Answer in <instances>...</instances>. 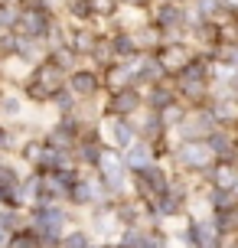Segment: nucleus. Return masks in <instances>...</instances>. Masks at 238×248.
<instances>
[{"instance_id":"c03bdc74","label":"nucleus","mask_w":238,"mask_h":248,"mask_svg":"<svg viewBox=\"0 0 238 248\" xmlns=\"http://www.w3.org/2000/svg\"><path fill=\"white\" fill-rule=\"evenodd\" d=\"M235 26H238V16H235Z\"/></svg>"},{"instance_id":"7ed1b4c3","label":"nucleus","mask_w":238,"mask_h":248,"mask_svg":"<svg viewBox=\"0 0 238 248\" xmlns=\"http://www.w3.org/2000/svg\"><path fill=\"white\" fill-rule=\"evenodd\" d=\"M170 163H173V173H186L196 180V176H202L215 163V157L206 140H176L173 154H170Z\"/></svg>"},{"instance_id":"412c9836","label":"nucleus","mask_w":238,"mask_h":248,"mask_svg":"<svg viewBox=\"0 0 238 248\" xmlns=\"http://www.w3.org/2000/svg\"><path fill=\"white\" fill-rule=\"evenodd\" d=\"M202 202L209 212H238V193L235 189H219V186H202Z\"/></svg>"},{"instance_id":"a878e982","label":"nucleus","mask_w":238,"mask_h":248,"mask_svg":"<svg viewBox=\"0 0 238 248\" xmlns=\"http://www.w3.org/2000/svg\"><path fill=\"white\" fill-rule=\"evenodd\" d=\"M131 33H134V43H137L140 52H157L163 46V30L157 23H150V16H147L140 26H134Z\"/></svg>"},{"instance_id":"c85d7f7f","label":"nucleus","mask_w":238,"mask_h":248,"mask_svg":"<svg viewBox=\"0 0 238 248\" xmlns=\"http://www.w3.org/2000/svg\"><path fill=\"white\" fill-rule=\"evenodd\" d=\"M46 56H49L52 62H56V65H59V69H62V72H75L78 65H82V56H78L75 49H72V46H69V43H65V46H52L49 52H46Z\"/></svg>"},{"instance_id":"f8f14e48","label":"nucleus","mask_w":238,"mask_h":248,"mask_svg":"<svg viewBox=\"0 0 238 248\" xmlns=\"http://www.w3.org/2000/svg\"><path fill=\"white\" fill-rule=\"evenodd\" d=\"M179 238H183L186 248H215L219 245V232H215L209 216H189V222L183 225Z\"/></svg>"},{"instance_id":"49530a36","label":"nucleus","mask_w":238,"mask_h":248,"mask_svg":"<svg viewBox=\"0 0 238 248\" xmlns=\"http://www.w3.org/2000/svg\"><path fill=\"white\" fill-rule=\"evenodd\" d=\"M235 167H238V163H235Z\"/></svg>"},{"instance_id":"f3484780","label":"nucleus","mask_w":238,"mask_h":248,"mask_svg":"<svg viewBox=\"0 0 238 248\" xmlns=\"http://www.w3.org/2000/svg\"><path fill=\"white\" fill-rule=\"evenodd\" d=\"M30 78H33L36 85H43L49 95H56V92H62V88H65V78H69V72H62V69H59V65H56V62L46 56L43 62H36V65L30 69Z\"/></svg>"},{"instance_id":"7c9ffc66","label":"nucleus","mask_w":238,"mask_h":248,"mask_svg":"<svg viewBox=\"0 0 238 248\" xmlns=\"http://www.w3.org/2000/svg\"><path fill=\"white\" fill-rule=\"evenodd\" d=\"M95 245V235L88 232V225H72V229H65L62 242H59V248H88Z\"/></svg>"},{"instance_id":"c756f323","label":"nucleus","mask_w":238,"mask_h":248,"mask_svg":"<svg viewBox=\"0 0 238 248\" xmlns=\"http://www.w3.org/2000/svg\"><path fill=\"white\" fill-rule=\"evenodd\" d=\"M65 16L72 20L75 26L82 23H95V10H91V0H65Z\"/></svg>"},{"instance_id":"393cba45","label":"nucleus","mask_w":238,"mask_h":248,"mask_svg":"<svg viewBox=\"0 0 238 248\" xmlns=\"http://www.w3.org/2000/svg\"><path fill=\"white\" fill-rule=\"evenodd\" d=\"M108 46H111L114 62H127V59H134V56H140L131 30H114V33H108Z\"/></svg>"},{"instance_id":"b1692460","label":"nucleus","mask_w":238,"mask_h":248,"mask_svg":"<svg viewBox=\"0 0 238 248\" xmlns=\"http://www.w3.org/2000/svg\"><path fill=\"white\" fill-rule=\"evenodd\" d=\"M134 124H137V137L140 140H147V144H153L157 137L170 134L166 127H163L160 121V111H147V108H140L137 114H134Z\"/></svg>"},{"instance_id":"5701e85b","label":"nucleus","mask_w":238,"mask_h":248,"mask_svg":"<svg viewBox=\"0 0 238 248\" xmlns=\"http://www.w3.org/2000/svg\"><path fill=\"white\" fill-rule=\"evenodd\" d=\"M186 202H189L186 196H179V193H173V189H166L163 196H157L150 202V209L157 212V219L163 222V219H179V216L186 212Z\"/></svg>"},{"instance_id":"a211bd4d","label":"nucleus","mask_w":238,"mask_h":248,"mask_svg":"<svg viewBox=\"0 0 238 248\" xmlns=\"http://www.w3.org/2000/svg\"><path fill=\"white\" fill-rule=\"evenodd\" d=\"M157 82H166V69L163 62L157 59V52H144L137 59V69H134V85L137 88H150Z\"/></svg>"},{"instance_id":"e433bc0d","label":"nucleus","mask_w":238,"mask_h":248,"mask_svg":"<svg viewBox=\"0 0 238 248\" xmlns=\"http://www.w3.org/2000/svg\"><path fill=\"white\" fill-rule=\"evenodd\" d=\"M91 10H95V20H111L121 10V0H91Z\"/></svg>"},{"instance_id":"a19ab883","label":"nucleus","mask_w":238,"mask_h":248,"mask_svg":"<svg viewBox=\"0 0 238 248\" xmlns=\"http://www.w3.org/2000/svg\"><path fill=\"white\" fill-rule=\"evenodd\" d=\"M228 3H232V7H235V10H238V0H228Z\"/></svg>"},{"instance_id":"58836bf2","label":"nucleus","mask_w":238,"mask_h":248,"mask_svg":"<svg viewBox=\"0 0 238 248\" xmlns=\"http://www.w3.org/2000/svg\"><path fill=\"white\" fill-rule=\"evenodd\" d=\"M7 238H10V232H7V229H0V248L7 245Z\"/></svg>"},{"instance_id":"2f4dec72","label":"nucleus","mask_w":238,"mask_h":248,"mask_svg":"<svg viewBox=\"0 0 238 248\" xmlns=\"http://www.w3.org/2000/svg\"><path fill=\"white\" fill-rule=\"evenodd\" d=\"M49 111L56 114V118H62V114H75L78 111V98L69 92V88H62V92H56V95H52Z\"/></svg>"},{"instance_id":"37998d69","label":"nucleus","mask_w":238,"mask_h":248,"mask_svg":"<svg viewBox=\"0 0 238 248\" xmlns=\"http://www.w3.org/2000/svg\"><path fill=\"white\" fill-rule=\"evenodd\" d=\"M3 3H16V0H3Z\"/></svg>"},{"instance_id":"1a4fd4ad","label":"nucleus","mask_w":238,"mask_h":248,"mask_svg":"<svg viewBox=\"0 0 238 248\" xmlns=\"http://www.w3.org/2000/svg\"><path fill=\"white\" fill-rule=\"evenodd\" d=\"M104 189H101V183L95 180V173L91 170H85V173L78 176V183L69 189V196H65V206L75 212H88L95 202H104Z\"/></svg>"},{"instance_id":"39448f33","label":"nucleus","mask_w":238,"mask_h":248,"mask_svg":"<svg viewBox=\"0 0 238 248\" xmlns=\"http://www.w3.org/2000/svg\"><path fill=\"white\" fill-rule=\"evenodd\" d=\"M59 23V13L49 10L46 3H33V7H16V23L13 33L30 39H46L52 33V26Z\"/></svg>"},{"instance_id":"2eb2a0df","label":"nucleus","mask_w":238,"mask_h":248,"mask_svg":"<svg viewBox=\"0 0 238 248\" xmlns=\"http://www.w3.org/2000/svg\"><path fill=\"white\" fill-rule=\"evenodd\" d=\"M196 56V46L193 43H166V46H160L157 49V59L163 62V69H166V78H173V75H179L183 69H186V62Z\"/></svg>"},{"instance_id":"bb28decb","label":"nucleus","mask_w":238,"mask_h":248,"mask_svg":"<svg viewBox=\"0 0 238 248\" xmlns=\"http://www.w3.org/2000/svg\"><path fill=\"white\" fill-rule=\"evenodd\" d=\"M121 160H124V167L134 173V170H140V167H147V163H153V150H150V144L147 140H134L127 150H121Z\"/></svg>"},{"instance_id":"79ce46f5","label":"nucleus","mask_w":238,"mask_h":248,"mask_svg":"<svg viewBox=\"0 0 238 248\" xmlns=\"http://www.w3.org/2000/svg\"><path fill=\"white\" fill-rule=\"evenodd\" d=\"M3 88H7V85H3V78H0V92H3Z\"/></svg>"},{"instance_id":"0eeeda50","label":"nucleus","mask_w":238,"mask_h":248,"mask_svg":"<svg viewBox=\"0 0 238 248\" xmlns=\"http://www.w3.org/2000/svg\"><path fill=\"white\" fill-rule=\"evenodd\" d=\"M215 127H219V121L212 118L209 105H196V108H189V111H186L183 121L176 124L173 140H206Z\"/></svg>"},{"instance_id":"a18cd8bd","label":"nucleus","mask_w":238,"mask_h":248,"mask_svg":"<svg viewBox=\"0 0 238 248\" xmlns=\"http://www.w3.org/2000/svg\"><path fill=\"white\" fill-rule=\"evenodd\" d=\"M215 248H219V245H215Z\"/></svg>"},{"instance_id":"ea45409f","label":"nucleus","mask_w":238,"mask_h":248,"mask_svg":"<svg viewBox=\"0 0 238 248\" xmlns=\"http://www.w3.org/2000/svg\"><path fill=\"white\" fill-rule=\"evenodd\" d=\"M0 206H10V196H7L3 189H0Z\"/></svg>"},{"instance_id":"cd10ccee","label":"nucleus","mask_w":238,"mask_h":248,"mask_svg":"<svg viewBox=\"0 0 238 248\" xmlns=\"http://www.w3.org/2000/svg\"><path fill=\"white\" fill-rule=\"evenodd\" d=\"M26 140V131L20 124H3L0 121V157H16L20 144Z\"/></svg>"},{"instance_id":"9b49d317","label":"nucleus","mask_w":238,"mask_h":248,"mask_svg":"<svg viewBox=\"0 0 238 248\" xmlns=\"http://www.w3.org/2000/svg\"><path fill=\"white\" fill-rule=\"evenodd\" d=\"M101 140L111 150H127L137 140L134 118H101Z\"/></svg>"},{"instance_id":"6ab92c4d","label":"nucleus","mask_w":238,"mask_h":248,"mask_svg":"<svg viewBox=\"0 0 238 248\" xmlns=\"http://www.w3.org/2000/svg\"><path fill=\"white\" fill-rule=\"evenodd\" d=\"M33 111L30 105H26V98L20 95V88H3L0 92V121L3 124H16V121H23L26 114Z\"/></svg>"},{"instance_id":"c9c22d12","label":"nucleus","mask_w":238,"mask_h":248,"mask_svg":"<svg viewBox=\"0 0 238 248\" xmlns=\"http://www.w3.org/2000/svg\"><path fill=\"white\" fill-rule=\"evenodd\" d=\"M186 105H183V101H173V105H170V108H163L160 111V121H163V127H166V131H170V134H173L176 131V124L183 121V118H186Z\"/></svg>"},{"instance_id":"aec40b11","label":"nucleus","mask_w":238,"mask_h":248,"mask_svg":"<svg viewBox=\"0 0 238 248\" xmlns=\"http://www.w3.org/2000/svg\"><path fill=\"white\" fill-rule=\"evenodd\" d=\"M199 180H202V186H219V189H235L238 193V167L235 163H212Z\"/></svg>"},{"instance_id":"4be33fe9","label":"nucleus","mask_w":238,"mask_h":248,"mask_svg":"<svg viewBox=\"0 0 238 248\" xmlns=\"http://www.w3.org/2000/svg\"><path fill=\"white\" fill-rule=\"evenodd\" d=\"M144 92V108L147 111H163V108H170L176 101V92H173V82L166 78V82H157L150 88H140Z\"/></svg>"},{"instance_id":"f257e3e1","label":"nucleus","mask_w":238,"mask_h":248,"mask_svg":"<svg viewBox=\"0 0 238 248\" xmlns=\"http://www.w3.org/2000/svg\"><path fill=\"white\" fill-rule=\"evenodd\" d=\"M26 225L39 235L43 248H59L65 229L78 225V212L69 209L65 202H52V206L36 202V206H30V209H26Z\"/></svg>"},{"instance_id":"423d86ee","label":"nucleus","mask_w":238,"mask_h":248,"mask_svg":"<svg viewBox=\"0 0 238 248\" xmlns=\"http://www.w3.org/2000/svg\"><path fill=\"white\" fill-rule=\"evenodd\" d=\"M140 108H144V92L137 85L104 92L101 98V118H134Z\"/></svg>"},{"instance_id":"20e7f679","label":"nucleus","mask_w":238,"mask_h":248,"mask_svg":"<svg viewBox=\"0 0 238 248\" xmlns=\"http://www.w3.org/2000/svg\"><path fill=\"white\" fill-rule=\"evenodd\" d=\"M170 180H173V173L166 170V163L153 160L131 173V196L140 199V202H153L157 196H163L170 189Z\"/></svg>"},{"instance_id":"4468645a","label":"nucleus","mask_w":238,"mask_h":248,"mask_svg":"<svg viewBox=\"0 0 238 248\" xmlns=\"http://www.w3.org/2000/svg\"><path fill=\"white\" fill-rule=\"evenodd\" d=\"M3 56H13V59H20L23 65H36V62L46 59V43L43 39H30V36H20V33H13L10 36V46H7V52ZM0 56V59H3Z\"/></svg>"},{"instance_id":"ddd939ff","label":"nucleus","mask_w":238,"mask_h":248,"mask_svg":"<svg viewBox=\"0 0 238 248\" xmlns=\"http://www.w3.org/2000/svg\"><path fill=\"white\" fill-rule=\"evenodd\" d=\"M206 144L212 150L215 163H238V134L235 127H215L212 134L206 137Z\"/></svg>"},{"instance_id":"6e6552de","label":"nucleus","mask_w":238,"mask_h":248,"mask_svg":"<svg viewBox=\"0 0 238 248\" xmlns=\"http://www.w3.org/2000/svg\"><path fill=\"white\" fill-rule=\"evenodd\" d=\"M65 88H69V92H72L78 101H101V98H104L101 72L95 69V65H88V62H82L75 72H69V78H65Z\"/></svg>"},{"instance_id":"473e14b6","label":"nucleus","mask_w":238,"mask_h":248,"mask_svg":"<svg viewBox=\"0 0 238 248\" xmlns=\"http://www.w3.org/2000/svg\"><path fill=\"white\" fill-rule=\"evenodd\" d=\"M131 248H170V235L163 229H140L137 242Z\"/></svg>"},{"instance_id":"f704fd0d","label":"nucleus","mask_w":238,"mask_h":248,"mask_svg":"<svg viewBox=\"0 0 238 248\" xmlns=\"http://www.w3.org/2000/svg\"><path fill=\"white\" fill-rule=\"evenodd\" d=\"M209 219H212V225H215L219 235H232V232H238V212H209Z\"/></svg>"},{"instance_id":"dca6fc26","label":"nucleus","mask_w":238,"mask_h":248,"mask_svg":"<svg viewBox=\"0 0 238 248\" xmlns=\"http://www.w3.org/2000/svg\"><path fill=\"white\" fill-rule=\"evenodd\" d=\"M140 56H134V59H127V62H111L108 69H101V85H104V92H118V88L134 85V69H137Z\"/></svg>"},{"instance_id":"9d476101","label":"nucleus","mask_w":238,"mask_h":248,"mask_svg":"<svg viewBox=\"0 0 238 248\" xmlns=\"http://www.w3.org/2000/svg\"><path fill=\"white\" fill-rule=\"evenodd\" d=\"M193 20L196 16H193V10H189L186 3H173V0H160L150 10V23H157L163 33L166 30H189Z\"/></svg>"},{"instance_id":"de8ad7c7","label":"nucleus","mask_w":238,"mask_h":248,"mask_svg":"<svg viewBox=\"0 0 238 248\" xmlns=\"http://www.w3.org/2000/svg\"><path fill=\"white\" fill-rule=\"evenodd\" d=\"M235 101H238V98H235Z\"/></svg>"},{"instance_id":"4c0bfd02","label":"nucleus","mask_w":238,"mask_h":248,"mask_svg":"<svg viewBox=\"0 0 238 248\" xmlns=\"http://www.w3.org/2000/svg\"><path fill=\"white\" fill-rule=\"evenodd\" d=\"M13 23H16V3H3L0 0V30L13 33Z\"/></svg>"},{"instance_id":"f03ea898","label":"nucleus","mask_w":238,"mask_h":248,"mask_svg":"<svg viewBox=\"0 0 238 248\" xmlns=\"http://www.w3.org/2000/svg\"><path fill=\"white\" fill-rule=\"evenodd\" d=\"M95 173V180L101 183V189H104V196L108 199H121L131 193V170L124 167V160H121V150H104L101 154L98 167L91 170Z\"/></svg>"},{"instance_id":"72a5a7b5","label":"nucleus","mask_w":238,"mask_h":248,"mask_svg":"<svg viewBox=\"0 0 238 248\" xmlns=\"http://www.w3.org/2000/svg\"><path fill=\"white\" fill-rule=\"evenodd\" d=\"M3 248H43V242H39V235L26 225V229L10 232V238H7V245H3Z\"/></svg>"}]
</instances>
